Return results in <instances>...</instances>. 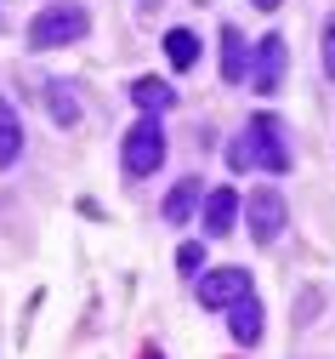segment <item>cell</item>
I'll list each match as a JSON object with an SVG mask.
<instances>
[{
  "label": "cell",
  "instance_id": "cell-1",
  "mask_svg": "<svg viewBox=\"0 0 335 359\" xmlns=\"http://www.w3.org/2000/svg\"><path fill=\"white\" fill-rule=\"evenodd\" d=\"M227 165H238V171H273V177H278V171H290V149H284L278 120H273V114H256V120L233 137Z\"/></svg>",
  "mask_w": 335,
  "mask_h": 359
},
{
  "label": "cell",
  "instance_id": "cell-2",
  "mask_svg": "<svg viewBox=\"0 0 335 359\" xmlns=\"http://www.w3.org/2000/svg\"><path fill=\"white\" fill-rule=\"evenodd\" d=\"M85 29H91L85 6H45V12L29 23V46H34V52H57V46H74Z\"/></svg>",
  "mask_w": 335,
  "mask_h": 359
},
{
  "label": "cell",
  "instance_id": "cell-3",
  "mask_svg": "<svg viewBox=\"0 0 335 359\" xmlns=\"http://www.w3.org/2000/svg\"><path fill=\"white\" fill-rule=\"evenodd\" d=\"M120 160H125V171H131V177H154V171H159V160H165V131H159V120H154V114H142V120L125 131Z\"/></svg>",
  "mask_w": 335,
  "mask_h": 359
},
{
  "label": "cell",
  "instance_id": "cell-4",
  "mask_svg": "<svg viewBox=\"0 0 335 359\" xmlns=\"http://www.w3.org/2000/svg\"><path fill=\"white\" fill-rule=\"evenodd\" d=\"M238 205H245V222H250L256 245H273V240L284 234V222H290V205H284L278 189H256L250 200H238Z\"/></svg>",
  "mask_w": 335,
  "mask_h": 359
},
{
  "label": "cell",
  "instance_id": "cell-5",
  "mask_svg": "<svg viewBox=\"0 0 335 359\" xmlns=\"http://www.w3.org/2000/svg\"><path fill=\"white\" fill-rule=\"evenodd\" d=\"M238 297H250V274H245V268H216V274H205L199 280V302L205 308H233Z\"/></svg>",
  "mask_w": 335,
  "mask_h": 359
},
{
  "label": "cell",
  "instance_id": "cell-6",
  "mask_svg": "<svg viewBox=\"0 0 335 359\" xmlns=\"http://www.w3.org/2000/svg\"><path fill=\"white\" fill-rule=\"evenodd\" d=\"M245 80H256V92H278V86H284V40L278 34H267L256 46V63H250Z\"/></svg>",
  "mask_w": 335,
  "mask_h": 359
},
{
  "label": "cell",
  "instance_id": "cell-7",
  "mask_svg": "<svg viewBox=\"0 0 335 359\" xmlns=\"http://www.w3.org/2000/svg\"><path fill=\"white\" fill-rule=\"evenodd\" d=\"M227 331H233L238 348L262 342V297H256V291H250V297H238V302L227 308Z\"/></svg>",
  "mask_w": 335,
  "mask_h": 359
},
{
  "label": "cell",
  "instance_id": "cell-8",
  "mask_svg": "<svg viewBox=\"0 0 335 359\" xmlns=\"http://www.w3.org/2000/svg\"><path fill=\"white\" fill-rule=\"evenodd\" d=\"M45 109H52L57 126H80V114H85L80 86H74V80H52V86H45Z\"/></svg>",
  "mask_w": 335,
  "mask_h": 359
},
{
  "label": "cell",
  "instance_id": "cell-9",
  "mask_svg": "<svg viewBox=\"0 0 335 359\" xmlns=\"http://www.w3.org/2000/svg\"><path fill=\"white\" fill-rule=\"evenodd\" d=\"M199 211H205V234L222 240V234L233 229V217H238V194H233V189H216V194H205Z\"/></svg>",
  "mask_w": 335,
  "mask_h": 359
},
{
  "label": "cell",
  "instance_id": "cell-10",
  "mask_svg": "<svg viewBox=\"0 0 335 359\" xmlns=\"http://www.w3.org/2000/svg\"><path fill=\"white\" fill-rule=\"evenodd\" d=\"M131 103H136V109H148V114H159V109H171V103H176V92H171L165 80L142 74V80H131Z\"/></svg>",
  "mask_w": 335,
  "mask_h": 359
},
{
  "label": "cell",
  "instance_id": "cell-11",
  "mask_svg": "<svg viewBox=\"0 0 335 359\" xmlns=\"http://www.w3.org/2000/svg\"><path fill=\"white\" fill-rule=\"evenodd\" d=\"M205 200V189H199V177H182V183L165 194V217L171 222H187V217H194V205Z\"/></svg>",
  "mask_w": 335,
  "mask_h": 359
},
{
  "label": "cell",
  "instance_id": "cell-12",
  "mask_svg": "<svg viewBox=\"0 0 335 359\" xmlns=\"http://www.w3.org/2000/svg\"><path fill=\"white\" fill-rule=\"evenodd\" d=\"M222 74L233 86L250 74V52H245V40H238V29H222Z\"/></svg>",
  "mask_w": 335,
  "mask_h": 359
},
{
  "label": "cell",
  "instance_id": "cell-13",
  "mask_svg": "<svg viewBox=\"0 0 335 359\" xmlns=\"http://www.w3.org/2000/svg\"><path fill=\"white\" fill-rule=\"evenodd\" d=\"M23 154V126H17V114H12V103L0 97V171H6L12 160Z\"/></svg>",
  "mask_w": 335,
  "mask_h": 359
},
{
  "label": "cell",
  "instance_id": "cell-14",
  "mask_svg": "<svg viewBox=\"0 0 335 359\" xmlns=\"http://www.w3.org/2000/svg\"><path fill=\"white\" fill-rule=\"evenodd\" d=\"M165 57H171L176 69H194V63H199V34H194V29H171V34H165Z\"/></svg>",
  "mask_w": 335,
  "mask_h": 359
},
{
  "label": "cell",
  "instance_id": "cell-15",
  "mask_svg": "<svg viewBox=\"0 0 335 359\" xmlns=\"http://www.w3.org/2000/svg\"><path fill=\"white\" fill-rule=\"evenodd\" d=\"M324 74L335 80V18L324 23Z\"/></svg>",
  "mask_w": 335,
  "mask_h": 359
},
{
  "label": "cell",
  "instance_id": "cell-16",
  "mask_svg": "<svg viewBox=\"0 0 335 359\" xmlns=\"http://www.w3.org/2000/svg\"><path fill=\"white\" fill-rule=\"evenodd\" d=\"M176 262H182V274H199V262H205V251H199V245H182V251H176Z\"/></svg>",
  "mask_w": 335,
  "mask_h": 359
},
{
  "label": "cell",
  "instance_id": "cell-17",
  "mask_svg": "<svg viewBox=\"0 0 335 359\" xmlns=\"http://www.w3.org/2000/svg\"><path fill=\"white\" fill-rule=\"evenodd\" d=\"M250 6H262V12H278V0H250Z\"/></svg>",
  "mask_w": 335,
  "mask_h": 359
},
{
  "label": "cell",
  "instance_id": "cell-18",
  "mask_svg": "<svg viewBox=\"0 0 335 359\" xmlns=\"http://www.w3.org/2000/svg\"><path fill=\"white\" fill-rule=\"evenodd\" d=\"M142 6H154V0H142Z\"/></svg>",
  "mask_w": 335,
  "mask_h": 359
}]
</instances>
